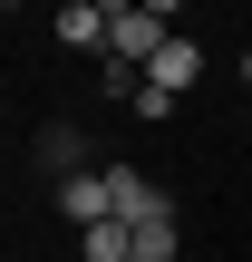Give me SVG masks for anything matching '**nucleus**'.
I'll return each mask as SVG.
<instances>
[{
	"instance_id": "obj_1",
	"label": "nucleus",
	"mask_w": 252,
	"mask_h": 262,
	"mask_svg": "<svg viewBox=\"0 0 252 262\" xmlns=\"http://www.w3.org/2000/svg\"><path fill=\"white\" fill-rule=\"evenodd\" d=\"M175 39H185V29H175L165 10H146V0H126V10L107 19V58H117V68H155Z\"/></svg>"
},
{
	"instance_id": "obj_2",
	"label": "nucleus",
	"mask_w": 252,
	"mask_h": 262,
	"mask_svg": "<svg viewBox=\"0 0 252 262\" xmlns=\"http://www.w3.org/2000/svg\"><path fill=\"white\" fill-rule=\"evenodd\" d=\"M107 185H117V224H126V233H136V224H155V214H175V204H165V185H146L136 165H107Z\"/></svg>"
},
{
	"instance_id": "obj_3",
	"label": "nucleus",
	"mask_w": 252,
	"mask_h": 262,
	"mask_svg": "<svg viewBox=\"0 0 252 262\" xmlns=\"http://www.w3.org/2000/svg\"><path fill=\"white\" fill-rule=\"evenodd\" d=\"M107 19H117V10H87V0H68V10H58L49 29H58L68 49H107Z\"/></svg>"
},
{
	"instance_id": "obj_4",
	"label": "nucleus",
	"mask_w": 252,
	"mask_h": 262,
	"mask_svg": "<svg viewBox=\"0 0 252 262\" xmlns=\"http://www.w3.org/2000/svg\"><path fill=\"white\" fill-rule=\"evenodd\" d=\"M146 78H155V88H165V97H185V88H194V78H204V49H194V39H175V49H165V58H155V68H146Z\"/></svg>"
},
{
	"instance_id": "obj_5",
	"label": "nucleus",
	"mask_w": 252,
	"mask_h": 262,
	"mask_svg": "<svg viewBox=\"0 0 252 262\" xmlns=\"http://www.w3.org/2000/svg\"><path fill=\"white\" fill-rule=\"evenodd\" d=\"M39 165H58V185L87 175V165H78V126H49V136H39Z\"/></svg>"
},
{
	"instance_id": "obj_6",
	"label": "nucleus",
	"mask_w": 252,
	"mask_h": 262,
	"mask_svg": "<svg viewBox=\"0 0 252 262\" xmlns=\"http://www.w3.org/2000/svg\"><path fill=\"white\" fill-rule=\"evenodd\" d=\"M136 262H175V214H155V224H136Z\"/></svg>"
},
{
	"instance_id": "obj_7",
	"label": "nucleus",
	"mask_w": 252,
	"mask_h": 262,
	"mask_svg": "<svg viewBox=\"0 0 252 262\" xmlns=\"http://www.w3.org/2000/svg\"><path fill=\"white\" fill-rule=\"evenodd\" d=\"M87 262H136V233H126V224H97V233H87Z\"/></svg>"
},
{
	"instance_id": "obj_8",
	"label": "nucleus",
	"mask_w": 252,
	"mask_h": 262,
	"mask_svg": "<svg viewBox=\"0 0 252 262\" xmlns=\"http://www.w3.org/2000/svg\"><path fill=\"white\" fill-rule=\"evenodd\" d=\"M243 78H252V58H243Z\"/></svg>"
}]
</instances>
